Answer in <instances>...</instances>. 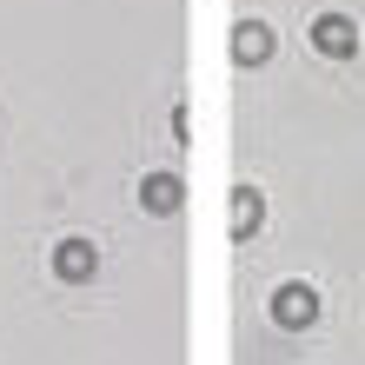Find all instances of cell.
Segmentation results:
<instances>
[{"label":"cell","instance_id":"6da1fadb","mask_svg":"<svg viewBox=\"0 0 365 365\" xmlns=\"http://www.w3.org/2000/svg\"><path fill=\"white\" fill-rule=\"evenodd\" d=\"M312 47H319V53H352L359 34H352L346 14H319V20H312Z\"/></svg>","mask_w":365,"mask_h":365},{"label":"cell","instance_id":"7a4b0ae2","mask_svg":"<svg viewBox=\"0 0 365 365\" xmlns=\"http://www.w3.org/2000/svg\"><path fill=\"white\" fill-rule=\"evenodd\" d=\"M272 312H279V326H312L319 299H312V286H286V292L272 299Z\"/></svg>","mask_w":365,"mask_h":365},{"label":"cell","instance_id":"3957f363","mask_svg":"<svg viewBox=\"0 0 365 365\" xmlns=\"http://www.w3.org/2000/svg\"><path fill=\"white\" fill-rule=\"evenodd\" d=\"M93 246L87 240H67V246H60V279H93Z\"/></svg>","mask_w":365,"mask_h":365},{"label":"cell","instance_id":"277c9868","mask_svg":"<svg viewBox=\"0 0 365 365\" xmlns=\"http://www.w3.org/2000/svg\"><path fill=\"white\" fill-rule=\"evenodd\" d=\"M232 53H240V60H266V53H272V34L259 27V20H252V27H240V34H232Z\"/></svg>","mask_w":365,"mask_h":365},{"label":"cell","instance_id":"5b68a950","mask_svg":"<svg viewBox=\"0 0 365 365\" xmlns=\"http://www.w3.org/2000/svg\"><path fill=\"white\" fill-rule=\"evenodd\" d=\"M173 192H180V186L166 180V173H160V180H146V200H153V212H173Z\"/></svg>","mask_w":365,"mask_h":365},{"label":"cell","instance_id":"8992f818","mask_svg":"<svg viewBox=\"0 0 365 365\" xmlns=\"http://www.w3.org/2000/svg\"><path fill=\"white\" fill-rule=\"evenodd\" d=\"M240 226H246V232L259 226V192H240Z\"/></svg>","mask_w":365,"mask_h":365}]
</instances>
